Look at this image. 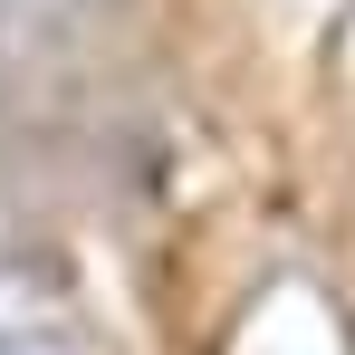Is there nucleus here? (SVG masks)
<instances>
[{
  "label": "nucleus",
  "mask_w": 355,
  "mask_h": 355,
  "mask_svg": "<svg viewBox=\"0 0 355 355\" xmlns=\"http://www.w3.org/2000/svg\"><path fill=\"white\" fill-rule=\"evenodd\" d=\"M0 355H87L67 327H39V317H0Z\"/></svg>",
  "instance_id": "nucleus-1"
}]
</instances>
